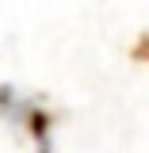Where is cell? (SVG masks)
Listing matches in <instances>:
<instances>
[{
	"mask_svg": "<svg viewBox=\"0 0 149 153\" xmlns=\"http://www.w3.org/2000/svg\"><path fill=\"white\" fill-rule=\"evenodd\" d=\"M134 54L142 57V61H149V35H145V38H142V42H138V50H134Z\"/></svg>",
	"mask_w": 149,
	"mask_h": 153,
	"instance_id": "6da1fadb",
	"label": "cell"
}]
</instances>
